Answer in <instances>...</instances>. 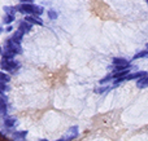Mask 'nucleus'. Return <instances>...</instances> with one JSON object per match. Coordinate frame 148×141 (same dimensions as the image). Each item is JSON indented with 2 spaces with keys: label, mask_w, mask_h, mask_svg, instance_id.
<instances>
[{
  "label": "nucleus",
  "mask_w": 148,
  "mask_h": 141,
  "mask_svg": "<svg viewBox=\"0 0 148 141\" xmlns=\"http://www.w3.org/2000/svg\"><path fill=\"white\" fill-rule=\"evenodd\" d=\"M16 12H21L26 16H40L44 9L33 3H20L18 5H16Z\"/></svg>",
  "instance_id": "obj_1"
},
{
  "label": "nucleus",
  "mask_w": 148,
  "mask_h": 141,
  "mask_svg": "<svg viewBox=\"0 0 148 141\" xmlns=\"http://www.w3.org/2000/svg\"><path fill=\"white\" fill-rule=\"evenodd\" d=\"M0 67H1V71L5 70V71H9V73H14L21 67V62L14 61V60H1Z\"/></svg>",
  "instance_id": "obj_2"
},
{
  "label": "nucleus",
  "mask_w": 148,
  "mask_h": 141,
  "mask_svg": "<svg viewBox=\"0 0 148 141\" xmlns=\"http://www.w3.org/2000/svg\"><path fill=\"white\" fill-rule=\"evenodd\" d=\"M3 51H9L16 56V54L22 53V47H21V44H16L14 41H12V39L8 38L4 40V49Z\"/></svg>",
  "instance_id": "obj_3"
},
{
  "label": "nucleus",
  "mask_w": 148,
  "mask_h": 141,
  "mask_svg": "<svg viewBox=\"0 0 148 141\" xmlns=\"http://www.w3.org/2000/svg\"><path fill=\"white\" fill-rule=\"evenodd\" d=\"M112 62H113V66H114V71H123V70H127L129 66H130V62L125 58L116 57V58L112 60Z\"/></svg>",
  "instance_id": "obj_4"
},
{
  "label": "nucleus",
  "mask_w": 148,
  "mask_h": 141,
  "mask_svg": "<svg viewBox=\"0 0 148 141\" xmlns=\"http://www.w3.org/2000/svg\"><path fill=\"white\" fill-rule=\"evenodd\" d=\"M78 134H79V128L78 126H72L68 128V132H66V136L64 137L65 141H73L74 139L78 137Z\"/></svg>",
  "instance_id": "obj_5"
},
{
  "label": "nucleus",
  "mask_w": 148,
  "mask_h": 141,
  "mask_svg": "<svg viewBox=\"0 0 148 141\" xmlns=\"http://www.w3.org/2000/svg\"><path fill=\"white\" fill-rule=\"evenodd\" d=\"M8 113V98L7 96L0 95V117L4 118V115L7 117Z\"/></svg>",
  "instance_id": "obj_6"
},
{
  "label": "nucleus",
  "mask_w": 148,
  "mask_h": 141,
  "mask_svg": "<svg viewBox=\"0 0 148 141\" xmlns=\"http://www.w3.org/2000/svg\"><path fill=\"white\" fill-rule=\"evenodd\" d=\"M23 21H26L30 25H39V26L43 25V20L40 17H36V16H26Z\"/></svg>",
  "instance_id": "obj_7"
},
{
  "label": "nucleus",
  "mask_w": 148,
  "mask_h": 141,
  "mask_svg": "<svg viewBox=\"0 0 148 141\" xmlns=\"http://www.w3.org/2000/svg\"><path fill=\"white\" fill-rule=\"evenodd\" d=\"M26 136H27V131H17L12 134L14 141H26Z\"/></svg>",
  "instance_id": "obj_8"
},
{
  "label": "nucleus",
  "mask_w": 148,
  "mask_h": 141,
  "mask_svg": "<svg viewBox=\"0 0 148 141\" xmlns=\"http://www.w3.org/2000/svg\"><path fill=\"white\" fill-rule=\"evenodd\" d=\"M3 123H4V126L7 127V128H12V127L16 126V123H17V119H16V117H4V119H3Z\"/></svg>",
  "instance_id": "obj_9"
},
{
  "label": "nucleus",
  "mask_w": 148,
  "mask_h": 141,
  "mask_svg": "<svg viewBox=\"0 0 148 141\" xmlns=\"http://www.w3.org/2000/svg\"><path fill=\"white\" fill-rule=\"evenodd\" d=\"M31 28H33V25H30V23H27L26 21H20L18 22V30L22 31L23 34L25 33H29V31H31Z\"/></svg>",
  "instance_id": "obj_10"
},
{
  "label": "nucleus",
  "mask_w": 148,
  "mask_h": 141,
  "mask_svg": "<svg viewBox=\"0 0 148 141\" xmlns=\"http://www.w3.org/2000/svg\"><path fill=\"white\" fill-rule=\"evenodd\" d=\"M136 87L139 88V89H144V88H148V74L146 77L140 78V79L136 80Z\"/></svg>",
  "instance_id": "obj_11"
},
{
  "label": "nucleus",
  "mask_w": 148,
  "mask_h": 141,
  "mask_svg": "<svg viewBox=\"0 0 148 141\" xmlns=\"http://www.w3.org/2000/svg\"><path fill=\"white\" fill-rule=\"evenodd\" d=\"M23 35H25V34H23L22 31L17 30V31H16V33L12 35V38H10V39H12V41H14L16 44H21V41H22Z\"/></svg>",
  "instance_id": "obj_12"
},
{
  "label": "nucleus",
  "mask_w": 148,
  "mask_h": 141,
  "mask_svg": "<svg viewBox=\"0 0 148 141\" xmlns=\"http://www.w3.org/2000/svg\"><path fill=\"white\" fill-rule=\"evenodd\" d=\"M5 12V14L7 16H12V17H14L16 14V7H10V5H7V7L3 8Z\"/></svg>",
  "instance_id": "obj_13"
},
{
  "label": "nucleus",
  "mask_w": 148,
  "mask_h": 141,
  "mask_svg": "<svg viewBox=\"0 0 148 141\" xmlns=\"http://www.w3.org/2000/svg\"><path fill=\"white\" fill-rule=\"evenodd\" d=\"M139 58H148V51H140L136 54H134L133 60H139Z\"/></svg>",
  "instance_id": "obj_14"
},
{
  "label": "nucleus",
  "mask_w": 148,
  "mask_h": 141,
  "mask_svg": "<svg viewBox=\"0 0 148 141\" xmlns=\"http://www.w3.org/2000/svg\"><path fill=\"white\" fill-rule=\"evenodd\" d=\"M0 82L9 83L10 82V75H8L7 73H4V71H1V70H0Z\"/></svg>",
  "instance_id": "obj_15"
},
{
  "label": "nucleus",
  "mask_w": 148,
  "mask_h": 141,
  "mask_svg": "<svg viewBox=\"0 0 148 141\" xmlns=\"http://www.w3.org/2000/svg\"><path fill=\"white\" fill-rule=\"evenodd\" d=\"M9 89H10V87L7 83L0 82V95H4V92H7V91H9Z\"/></svg>",
  "instance_id": "obj_16"
},
{
  "label": "nucleus",
  "mask_w": 148,
  "mask_h": 141,
  "mask_svg": "<svg viewBox=\"0 0 148 141\" xmlns=\"http://www.w3.org/2000/svg\"><path fill=\"white\" fill-rule=\"evenodd\" d=\"M14 21V17H12V16H4V18H3V23H5V25H10V23Z\"/></svg>",
  "instance_id": "obj_17"
},
{
  "label": "nucleus",
  "mask_w": 148,
  "mask_h": 141,
  "mask_svg": "<svg viewBox=\"0 0 148 141\" xmlns=\"http://www.w3.org/2000/svg\"><path fill=\"white\" fill-rule=\"evenodd\" d=\"M110 80H113V78H112V75L108 74L105 78H103V79H100V80H99V84H107V83H108V82H110Z\"/></svg>",
  "instance_id": "obj_18"
},
{
  "label": "nucleus",
  "mask_w": 148,
  "mask_h": 141,
  "mask_svg": "<svg viewBox=\"0 0 148 141\" xmlns=\"http://www.w3.org/2000/svg\"><path fill=\"white\" fill-rule=\"evenodd\" d=\"M47 13H48V17L51 18V20H56L57 18V12H55V10L51 9V10H48Z\"/></svg>",
  "instance_id": "obj_19"
},
{
  "label": "nucleus",
  "mask_w": 148,
  "mask_h": 141,
  "mask_svg": "<svg viewBox=\"0 0 148 141\" xmlns=\"http://www.w3.org/2000/svg\"><path fill=\"white\" fill-rule=\"evenodd\" d=\"M110 89V87H104V88H97V89H95V92L96 93H104V92H108V91Z\"/></svg>",
  "instance_id": "obj_20"
},
{
  "label": "nucleus",
  "mask_w": 148,
  "mask_h": 141,
  "mask_svg": "<svg viewBox=\"0 0 148 141\" xmlns=\"http://www.w3.org/2000/svg\"><path fill=\"white\" fill-rule=\"evenodd\" d=\"M12 30H13V27H12V26H8V27L5 28V33H10V31H12Z\"/></svg>",
  "instance_id": "obj_21"
},
{
  "label": "nucleus",
  "mask_w": 148,
  "mask_h": 141,
  "mask_svg": "<svg viewBox=\"0 0 148 141\" xmlns=\"http://www.w3.org/2000/svg\"><path fill=\"white\" fill-rule=\"evenodd\" d=\"M3 31H4V28H3V26H1V25H0V34H1V33H3Z\"/></svg>",
  "instance_id": "obj_22"
},
{
  "label": "nucleus",
  "mask_w": 148,
  "mask_h": 141,
  "mask_svg": "<svg viewBox=\"0 0 148 141\" xmlns=\"http://www.w3.org/2000/svg\"><path fill=\"white\" fill-rule=\"evenodd\" d=\"M56 141H65V139H60V140H56Z\"/></svg>",
  "instance_id": "obj_23"
},
{
  "label": "nucleus",
  "mask_w": 148,
  "mask_h": 141,
  "mask_svg": "<svg viewBox=\"0 0 148 141\" xmlns=\"http://www.w3.org/2000/svg\"><path fill=\"white\" fill-rule=\"evenodd\" d=\"M0 53H1V47H0Z\"/></svg>",
  "instance_id": "obj_24"
},
{
  "label": "nucleus",
  "mask_w": 148,
  "mask_h": 141,
  "mask_svg": "<svg viewBox=\"0 0 148 141\" xmlns=\"http://www.w3.org/2000/svg\"><path fill=\"white\" fill-rule=\"evenodd\" d=\"M39 141H47V140H39Z\"/></svg>",
  "instance_id": "obj_25"
},
{
  "label": "nucleus",
  "mask_w": 148,
  "mask_h": 141,
  "mask_svg": "<svg viewBox=\"0 0 148 141\" xmlns=\"http://www.w3.org/2000/svg\"><path fill=\"white\" fill-rule=\"evenodd\" d=\"M147 51H148V44H147Z\"/></svg>",
  "instance_id": "obj_26"
},
{
  "label": "nucleus",
  "mask_w": 148,
  "mask_h": 141,
  "mask_svg": "<svg viewBox=\"0 0 148 141\" xmlns=\"http://www.w3.org/2000/svg\"><path fill=\"white\" fill-rule=\"evenodd\" d=\"M147 4H148V1H147Z\"/></svg>",
  "instance_id": "obj_27"
},
{
  "label": "nucleus",
  "mask_w": 148,
  "mask_h": 141,
  "mask_svg": "<svg viewBox=\"0 0 148 141\" xmlns=\"http://www.w3.org/2000/svg\"><path fill=\"white\" fill-rule=\"evenodd\" d=\"M0 141H1V140H0Z\"/></svg>",
  "instance_id": "obj_28"
}]
</instances>
